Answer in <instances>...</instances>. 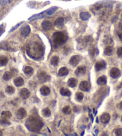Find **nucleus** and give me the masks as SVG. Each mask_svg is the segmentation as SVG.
Masks as SVG:
<instances>
[{
	"label": "nucleus",
	"mask_w": 122,
	"mask_h": 136,
	"mask_svg": "<svg viewBox=\"0 0 122 136\" xmlns=\"http://www.w3.org/2000/svg\"><path fill=\"white\" fill-rule=\"evenodd\" d=\"M41 27L44 31H49L52 28V23L50 20H44L41 23Z\"/></svg>",
	"instance_id": "nucleus-9"
},
{
	"label": "nucleus",
	"mask_w": 122,
	"mask_h": 136,
	"mask_svg": "<svg viewBox=\"0 0 122 136\" xmlns=\"http://www.w3.org/2000/svg\"><path fill=\"white\" fill-rule=\"evenodd\" d=\"M1 118L6 119L9 120L10 118H12V113L11 112L8 111H4L1 113Z\"/></svg>",
	"instance_id": "nucleus-25"
},
{
	"label": "nucleus",
	"mask_w": 122,
	"mask_h": 136,
	"mask_svg": "<svg viewBox=\"0 0 122 136\" xmlns=\"http://www.w3.org/2000/svg\"><path fill=\"white\" fill-rule=\"evenodd\" d=\"M110 75L113 79H117L121 76V71L117 68H112L110 71Z\"/></svg>",
	"instance_id": "nucleus-5"
},
{
	"label": "nucleus",
	"mask_w": 122,
	"mask_h": 136,
	"mask_svg": "<svg viewBox=\"0 0 122 136\" xmlns=\"http://www.w3.org/2000/svg\"><path fill=\"white\" fill-rule=\"evenodd\" d=\"M4 32H5V28H4V24H1L0 25V37L3 34Z\"/></svg>",
	"instance_id": "nucleus-41"
},
{
	"label": "nucleus",
	"mask_w": 122,
	"mask_h": 136,
	"mask_svg": "<svg viewBox=\"0 0 122 136\" xmlns=\"http://www.w3.org/2000/svg\"><path fill=\"white\" fill-rule=\"evenodd\" d=\"M26 115V111L24 108H20V109H18V112H17V117L19 119H22L25 118Z\"/></svg>",
	"instance_id": "nucleus-10"
},
{
	"label": "nucleus",
	"mask_w": 122,
	"mask_h": 136,
	"mask_svg": "<svg viewBox=\"0 0 122 136\" xmlns=\"http://www.w3.org/2000/svg\"><path fill=\"white\" fill-rule=\"evenodd\" d=\"M45 13H46V11L41 12L38 14H34V15L32 16L31 17H30V18L28 19V20L29 21H33V20H37V19H40L44 18L45 17V15H44Z\"/></svg>",
	"instance_id": "nucleus-12"
},
{
	"label": "nucleus",
	"mask_w": 122,
	"mask_h": 136,
	"mask_svg": "<svg viewBox=\"0 0 122 136\" xmlns=\"http://www.w3.org/2000/svg\"><path fill=\"white\" fill-rule=\"evenodd\" d=\"M27 54L29 57L34 59H38L41 58L43 55V47L38 43H35L33 44L32 48H27Z\"/></svg>",
	"instance_id": "nucleus-1"
},
{
	"label": "nucleus",
	"mask_w": 122,
	"mask_h": 136,
	"mask_svg": "<svg viewBox=\"0 0 122 136\" xmlns=\"http://www.w3.org/2000/svg\"><path fill=\"white\" fill-rule=\"evenodd\" d=\"M12 0H0V5L6 6L12 3Z\"/></svg>",
	"instance_id": "nucleus-37"
},
{
	"label": "nucleus",
	"mask_w": 122,
	"mask_h": 136,
	"mask_svg": "<svg viewBox=\"0 0 122 136\" xmlns=\"http://www.w3.org/2000/svg\"><path fill=\"white\" fill-rule=\"evenodd\" d=\"M24 23V21H23V22H20V23H18V24H17L16 25H15V26L14 27H13L12 28V29L11 30H10V31H9V33H12V32H13V31H14V30H16V29H18V28L22 24V23Z\"/></svg>",
	"instance_id": "nucleus-38"
},
{
	"label": "nucleus",
	"mask_w": 122,
	"mask_h": 136,
	"mask_svg": "<svg viewBox=\"0 0 122 136\" xmlns=\"http://www.w3.org/2000/svg\"><path fill=\"white\" fill-rule=\"evenodd\" d=\"M117 35L120 40L122 41V23H120L119 24V31L117 32Z\"/></svg>",
	"instance_id": "nucleus-36"
},
{
	"label": "nucleus",
	"mask_w": 122,
	"mask_h": 136,
	"mask_svg": "<svg viewBox=\"0 0 122 136\" xmlns=\"http://www.w3.org/2000/svg\"><path fill=\"white\" fill-rule=\"evenodd\" d=\"M113 53V48L111 46H108L105 49L104 54L107 56H111Z\"/></svg>",
	"instance_id": "nucleus-29"
},
{
	"label": "nucleus",
	"mask_w": 122,
	"mask_h": 136,
	"mask_svg": "<svg viewBox=\"0 0 122 136\" xmlns=\"http://www.w3.org/2000/svg\"><path fill=\"white\" fill-rule=\"evenodd\" d=\"M121 20H122V14H121Z\"/></svg>",
	"instance_id": "nucleus-46"
},
{
	"label": "nucleus",
	"mask_w": 122,
	"mask_h": 136,
	"mask_svg": "<svg viewBox=\"0 0 122 136\" xmlns=\"http://www.w3.org/2000/svg\"><path fill=\"white\" fill-rule=\"evenodd\" d=\"M106 67V63L104 61H99L96 62L95 65V69L96 71H99L100 70L104 69Z\"/></svg>",
	"instance_id": "nucleus-13"
},
{
	"label": "nucleus",
	"mask_w": 122,
	"mask_h": 136,
	"mask_svg": "<svg viewBox=\"0 0 122 136\" xmlns=\"http://www.w3.org/2000/svg\"><path fill=\"white\" fill-rule=\"evenodd\" d=\"M53 41L56 46L64 44L67 40V36L63 32H56L52 36Z\"/></svg>",
	"instance_id": "nucleus-3"
},
{
	"label": "nucleus",
	"mask_w": 122,
	"mask_h": 136,
	"mask_svg": "<svg viewBox=\"0 0 122 136\" xmlns=\"http://www.w3.org/2000/svg\"><path fill=\"white\" fill-rule=\"evenodd\" d=\"M117 20V17H114V18H113V19H112V22L114 23V22H116Z\"/></svg>",
	"instance_id": "nucleus-42"
},
{
	"label": "nucleus",
	"mask_w": 122,
	"mask_h": 136,
	"mask_svg": "<svg viewBox=\"0 0 122 136\" xmlns=\"http://www.w3.org/2000/svg\"><path fill=\"white\" fill-rule=\"evenodd\" d=\"M13 76V74L12 73V72H9V71H7L4 73V76H3V79L6 81H8L11 79L12 78Z\"/></svg>",
	"instance_id": "nucleus-31"
},
{
	"label": "nucleus",
	"mask_w": 122,
	"mask_h": 136,
	"mask_svg": "<svg viewBox=\"0 0 122 136\" xmlns=\"http://www.w3.org/2000/svg\"><path fill=\"white\" fill-rule=\"evenodd\" d=\"M8 62V59L4 56H0V66H5Z\"/></svg>",
	"instance_id": "nucleus-30"
},
{
	"label": "nucleus",
	"mask_w": 122,
	"mask_h": 136,
	"mask_svg": "<svg viewBox=\"0 0 122 136\" xmlns=\"http://www.w3.org/2000/svg\"><path fill=\"white\" fill-rule=\"evenodd\" d=\"M15 92V89L12 86H7V88H6V92L7 94L12 95Z\"/></svg>",
	"instance_id": "nucleus-32"
},
{
	"label": "nucleus",
	"mask_w": 122,
	"mask_h": 136,
	"mask_svg": "<svg viewBox=\"0 0 122 136\" xmlns=\"http://www.w3.org/2000/svg\"><path fill=\"white\" fill-rule=\"evenodd\" d=\"M0 125H3V126H7V125H10V122L8 119L1 118L0 119Z\"/></svg>",
	"instance_id": "nucleus-34"
},
{
	"label": "nucleus",
	"mask_w": 122,
	"mask_h": 136,
	"mask_svg": "<svg viewBox=\"0 0 122 136\" xmlns=\"http://www.w3.org/2000/svg\"><path fill=\"white\" fill-rule=\"evenodd\" d=\"M83 98H84V95H83V93L78 92L76 93V98L77 100V101L78 102L82 101Z\"/></svg>",
	"instance_id": "nucleus-33"
},
{
	"label": "nucleus",
	"mask_w": 122,
	"mask_h": 136,
	"mask_svg": "<svg viewBox=\"0 0 122 136\" xmlns=\"http://www.w3.org/2000/svg\"><path fill=\"white\" fill-rule=\"evenodd\" d=\"M62 111L65 114H70L71 113V109L70 106H65V107H64Z\"/></svg>",
	"instance_id": "nucleus-35"
},
{
	"label": "nucleus",
	"mask_w": 122,
	"mask_h": 136,
	"mask_svg": "<svg viewBox=\"0 0 122 136\" xmlns=\"http://www.w3.org/2000/svg\"><path fill=\"white\" fill-rule=\"evenodd\" d=\"M96 82L99 85H105L107 83V77L105 76H102L98 79Z\"/></svg>",
	"instance_id": "nucleus-24"
},
{
	"label": "nucleus",
	"mask_w": 122,
	"mask_h": 136,
	"mask_svg": "<svg viewBox=\"0 0 122 136\" xmlns=\"http://www.w3.org/2000/svg\"><path fill=\"white\" fill-rule=\"evenodd\" d=\"M25 125L29 131L37 133L40 131V129L43 127L44 124L40 119L34 117H30L27 119Z\"/></svg>",
	"instance_id": "nucleus-2"
},
{
	"label": "nucleus",
	"mask_w": 122,
	"mask_h": 136,
	"mask_svg": "<svg viewBox=\"0 0 122 136\" xmlns=\"http://www.w3.org/2000/svg\"><path fill=\"white\" fill-rule=\"evenodd\" d=\"M117 56L119 58H122V48H119L117 51Z\"/></svg>",
	"instance_id": "nucleus-40"
},
{
	"label": "nucleus",
	"mask_w": 122,
	"mask_h": 136,
	"mask_svg": "<svg viewBox=\"0 0 122 136\" xmlns=\"http://www.w3.org/2000/svg\"><path fill=\"white\" fill-rule=\"evenodd\" d=\"M40 93L43 96H47L50 93V90L48 86H43L40 88Z\"/></svg>",
	"instance_id": "nucleus-17"
},
{
	"label": "nucleus",
	"mask_w": 122,
	"mask_h": 136,
	"mask_svg": "<svg viewBox=\"0 0 122 136\" xmlns=\"http://www.w3.org/2000/svg\"><path fill=\"white\" fill-rule=\"evenodd\" d=\"M69 71L67 68L66 67H62L61 69H60L58 72V76L62 77V76H65L68 74Z\"/></svg>",
	"instance_id": "nucleus-22"
},
{
	"label": "nucleus",
	"mask_w": 122,
	"mask_h": 136,
	"mask_svg": "<svg viewBox=\"0 0 122 136\" xmlns=\"http://www.w3.org/2000/svg\"><path fill=\"white\" fill-rule=\"evenodd\" d=\"M115 134L117 136H122V128H117L115 131Z\"/></svg>",
	"instance_id": "nucleus-39"
},
{
	"label": "nucleus",
	"mask_w": 122,
	"mask_h": 136,
	"mask_svg": "<svg viewBox=\"0 0 122 136\" xmlns=\"http://www.w3.org/2000/svg\"><path fill=\"white\" fill-rule=\"evenodd\" d=\"M30 33H31V28L28 25H26L23 27L20 31L21 35L25 38L28 37V36L29 35Z\"/></svg>",
	"instance_id": "nucleus-6"
},
{
	"label": "nucleus",
	"mask_w": 122,
	"mask_h": 136,
	"mask_svg": "<svg viewBox=\"0 0 122 136\" xmlns=\"http://www.w3.org/2000/svg\"><path fill=\"white\" fill-rule=\"evenodd\" d=\"M80 61V57L78 55H74L72 56L70 60V64L72 66L76 67Z\"/></svg>",
	"instance_id": "nucleus-8"
},
{
	"label": "nucleus",
	"mask_w": 122,
	"mask_h": 136,
	"mask_svg": "<svg viewBox=\"0 0 122 136\" xmlns=\"http://www.w3.org/2000/svg\"><path fill=\"white\" fill-rule=\"evenodd\" d=\"M42 115L44 118H49V117H50L51 115L50 110L49 108H45V109L42 110Z\"/></svg>",
	"instance_id": "nucleus-28"
},
{
	"label": "nucleus",
	"mask_w": 122,
	"mask_h": 136,
	"mask_svg": "<svg viewBox=\"0 0 122 136\" xmlns=\"http://www.w3.org/2000/svg\"><path fill=\"white\" fill-rule=\"evenodd\" d=\"M23 72L26 76L30 77V76H33V74H34V69L31 67L28 66L25 68L24 70H23Z\"/></svg>",
	"instance_id": "nucleus-21"
},
{
	"label": "nucleus",
	"mask_w": 122,
	"mask_h": 136,
	"mask_svg": "<svg viewBox=\"0 0 122 136\" xmlns=\"http://www.w3.org/2000/svg\"><path fill=\"white\" fill-rule=\"evenodd\" d=\"M57 9H58V7L53 6V7H52L47 10H46V14H47L48 16L52 15V14H54L57 11Z\"/></svg>",
	"instance_id": "nucleus-27"
},
{
	"label": "nucleus",
	"mask_w": 122,
	"mask_h": 136,
	"mask_svg": "<svg viewBox=\"0 0 122 136\" xmlns=\"http://www.w3.org/2000/svg\"><path fill=\"white\" fill-rule=\"evenodd\" d=\"M91 15L89 12H82L80 13V18L83 21H86L91 18Z\"/></svg>",
	"instance_id": "nucleus-18"
},
{
	"label": "nucleus",
	"mask_w": 122,
	"mask_h": 136,
	"mask_svg": "<svg viewBox=\"0 0 122 136\" xmlns=\"http://www.w3.org/2000/svg\"><path fill=\"white\" fill-rule=\"evenodd\" d=\"M3 135V133H2V131L0 130V135Z\"/></svg>",
	"instance_id": "nucleus-45"
},
{
	"label": "nucleus",
	"mask_w": 122,
	"mask_h": 136,
	"mask_svg": "<svg viewBox=\"0 0 122 136\" xmlns=\"http://www.w3.org/2000/svg\"><path fill=\"white\" fill-rule=\"evenodd\" d=\"M30 92L26 88H23L20 90V95L21 98L23 100H26L30 96Z\"/></svg>",
	"instance_id": "nucleus-16"
},
{
	"label": "nucleus",
	"mask_w": 122,
	"mask_h": 136,
	"mask_svg": "<svg viewBox=\"0 0 122 136\" xmlns=\"http://www.w3.org/2000/svg\"><path fill=\"white\" fill-rule=\"evenodd\" d=\"M121 121H122V116H121Z\"/></svg>",
	"instance_id": "nucleus-47"
},
{
	"label": "nucleus",
	"mask_w": 122,
	"mask_h": 136,
	"mask_svg": "<svg viewBox=\"0 0 122 136\" xmlns=\"http://www.w3.org/2000/svg\"><path fill=\"white\" fill-rule=\"evenodd\" d=\"M89 116H91V120H92V122H93V116H92V114H91L90 113L89 114Z\"/></svg>",
	"instance_id": "nucleus-43"
},
{
	"label": "nucleus",
	"mask_w": 122,
	"mask_h": 136,
	"mask_svg": "<svg viewBox=\"0 0 122 136\" xmlns=\"http://www.w3.org/2000/svg\"><path fill=\"white\" fill-rule=\"evenodd\" d=\"M119 106H120V108L121 109H122V101L120 103V104H119Z\"/></svg>",
	"instance_id": "nucleus-44"
},
{
	"label": "nucleus",
	"mask_w": 122,
	"mask_h": 136,
	"mask_svg": "<svg viewBox=\"0 0 122 136\" xmlns=\"http://www.w3.org/2000/svg\"><path fill=\"white\" fill-rule=\"evenodd\" d=\"M77 83H78L77 79L74 77L70 78L68 81V86L71 87V88H74V87H76Z\"/></svg>",
	"instance_id": "nucleus-19"
},
{
	"label": "nucleus",
	"mask_w": 122,
	"mask_h": 136,
	"mask_svg": "<svg viewBox=\"0 0 122 136\" xmlns=\"http://www.w3.org/2000/svg\"><path fill=\"white\" fill-rule=\"evenodd\" d=\"M100 121L102 124H106L110 122V115L107 113H104L100 117Z\"/></svg>",
	"instance_id": "nucleus-11"
},
{
	"label": "nucleus",
	"mask_w": 122,
	"mask_h": 136,
	"mask_svg": "<svg viewBox=\"0 0 122 136\" xmlns=\"http://www.w3.org/2000/svg\"><path fill=\"white\" fill-rule=\"evenodd\" d=\"M38 79L40 82L44 83L49 81L50 80V76L44 71H41L38 74Z\"/></svg>",
	"instance_id": "nucleus-4"
},
{
	"label": "nucleus",
	"mask_w": 122,
	"mask_h": 136,
	"mask_svg": "<svg viewBox=\"0 0 122 136\" xmlns=\"http://www.w3.org/2000/svg\"><path fill=\"white\" fill-rule=\"evenodd\" d=\"M59 62V59L57 56H53L50 60V64L53 66H57Z\"/></svg>",
	"instance_id": "nucleus-26"
},
{
	"label": "nucleus",
	"mask_w": 122,
	"mask_h": 136,
	"mask_svg": "<svg viewBox=\"0 0 122 136\" xmlns=\"http://www.w3.org/2000/svg\"><path fill=\"white\" fill-rule=\"evenodd\" d=\"M54 24L57 28H62L64 26V19L62 17L57 18L55 21Z\"/></svg>",
	"instance_id": "nucleus-15"
},
{
	"label": "nucleus",
	"mask_w": 122,
	"mask_h": 136,
	"mask_svg": "<svg viewBox=\"0 0 122 136\" xmlns=\"http://www.w3.org/2000/svg\"><path fill=\"white\" fill-rule=\"evenodd\" d=\"M14 83L18 87L22 86L24 85V80L21 77H18L14 80Z\"/></svg>",
	"instance_id": "nucleus-20"
},
{
	"label": "nucleus",
	"mask_w": 122,
	"mask_h": 136,
	"mask_svg": "<svg viewBox=\"0 0 122 136\" xmlns=\"http://www.w3.org/2000/svg\"><path fill=\"white\" fill-rule=\"evenodd\" d=\"M80 90L84 92H88L91 90V84L87 81H83L80 85Z\"/></svg>",
	"instance_id": "nucleus-7"
},
{
	"label": "nucleus",
	"mask_w": 122,
	"mask_h": 136,
	"mask_svg": "<svg viewBox=\"0 0 122 136\" xmlns=\"http://www.w3.org/2000/svg\"><path fill=\"white\" fill-rule=\"evenodd\" d=\"M60 93H61L62 96L65 97H70L71 95V91L69 90L63 88L61 89V90H60Z\"/></svg>",
	"instance_id": "nucleus-23"
},
{
	"label": "nucleus",
	"mask_w": 122,
	"mask_h": 136,
	"mask_svg": "<svg viewBox=\"0 0 122 136\" xmlns=\"http://www.w3.org/2000/svg\"><path fill=\"white\" fill-rule=\"evenodd\" d=\"M86 69L84 66L78 67L77 69H76V71H75V74L77 76L81 77V76H83L86 74Z\"/></svg>",
	"instance_id": "nucleus-14"
}]
</instances>
